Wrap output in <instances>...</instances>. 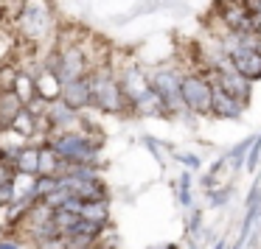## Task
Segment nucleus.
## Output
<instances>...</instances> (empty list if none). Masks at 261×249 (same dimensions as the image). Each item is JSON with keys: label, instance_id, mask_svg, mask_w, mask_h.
Wrapping results in <instances>:
<instances>
[{"label": "nucleus", "instance_id": "nucleus-1", "mask_svg": "<svg viewBox=\"0 0 261 249\" xmlns=\"http://www.w3.org/2000/svg\"><path fill=\"white\" fill-rule=\"evenodd\" d=\"M45 146L62 163H90V165L101 163V146H98V140H93L87 132H79V129L51 132Z\"/></svg>", "mask_w": 261, "mask_h": 249}, {"label": "nucleus", "instance_id": "nucleus-2", "mask_svg": "<svg viewBox=\"0 0 261 249\" xmlns=\"http://www.w3.org/2000/svg\"><path fill=\"white\" fill-rule=\"evenodd\" d=\"M90 79V96H93V107L101 109V112H124L129 107L124 90H121V81L115 79V73L107 65H96V68L87 73Z\"/></svg>", "mask_w": 261, "mask_h": 249}, {"label": "nucleus", "instance_id": "nucleus-3", "mask_svg": "<svg viewBox=\"0 0 261 249\" xmlns=\"http://www.w3.org/2000/svg\"><path fill=\"white\" fill-rule=\"evenodd\" d=\"M17 34L29 42H42L54 28V12L48 0H23V9L14 17Z\"/></svg>", "mask_w": 261, "mask_h": 249}, {"label": "nucleus", "instance_id": "nucleus-4", "mask_svg": "<svg viewBox=\"0 0 261 249\" xmlns=\"http://www.w3.org/2000/svg\"><path fill=\"white\" fill-rule=\"evenodd\" d=\"M211 96L214 84L205 73H186L180 79V98L188 112H211Z\"/></svg>", "mask_w": 261, "mask_h": 249}, {"label": "nucleus", "instance_id": "nucleus-5", "mask_svg": "<svg viewBox=\"0 0 261 249\" xmlns=\"http://www.w3.org/2000/svg\"><path fill=\"white\" fill-rule=\"evenodd\" d=\"M205 76L211 79V84H214V87H219V90H225L227 96L239 98L244 107L250 104V96H253V81L244 79L233 65H225V68H219V70H211V73H205Z\"/></svg>", "mask_w": 261, "mask_h": 249}, {"label": "nucleus", "instance_id": "nucleus-6", "mask_svg": "<svg viewBox=\"0 0 261 249\" xmlns=\"http://www.w3.org/2000/svg\"><path fill=\"white\" fill-rule=\"evenodd\" d=\"M180 79H182V76L177 73V70H158V73L149 79L152 90L163 98V104H166V109H169V112H180V109H182Z\"/></svg>", "mask_w": 261, "mask_h": 249}, {"label": "nucleus", "instance_id": "nucleus-7", "mask_svg": "<svg viewBox=\"0 0 261 249\" xmlns=\"http://www.w3.org/2000/svg\"><path fill=\"white\" fill-rule=\"evenodd\" d=\"M42 120L48 123V132H68L79 123V109H73L70 104H65L62 98H51L45 107Z\"/></svg>", "mask_w": 261, "mask_h": 249}, {"label": "nucleus", "instance_id": "nucleus-8", "mask_svg": "<svg viewBox=\"0 0 261 249\" xmlns=\"http://www.w3.org/2000/svg\"><path fill=\"white\" fill-rule=\"evenodd\" d=\"M219 20L227 31H253V14L242 0H225L219 6Z\"/></svg>", "mask_w": 261, "mask_h": 249}, {"label": "nucleus", "instance_id": "nucleus-9", "mask_svg": "<svg viewBox=\"0 0 261 249\" xmlns=\"http://www.w3.org/2000/svg\"><path fill=\"white\" fill-rule=\"evenodd\" d=\"M59 98L65 104H70L73 109H87L93 107V96H90V79L82 76V79H70V81H62V90H59Z\"/></svg>", "mask_w": 261, "mask_h": 249}, {"label": "nucleus", "instance_id": "nucleus-10", "mask_svg": "<svg viewBox=\"0 0 261 249\" xmlns=\"http://www.w3.org/2000/svg\"><path fill=\"white\" fill-rule=\"evenodd\" d=\"M230 65L244 76V79H250V81L261 79V53L255 51V48H247V45L236 48V51L230 53Z\"/></svg>", "mask_w": 261, "mask_h": 249}, {"label": "nucleus", "instance_id": "nucleus-11", "mask_svg": "<svg viewBox=\"0 0 261 249\" xmlns=\"http://www.w3.org/2000/svg\"><path fill=\"white\" fill-rule=\"evenodd\" d=\"M244 112V104L239 98L227 96L225 90L214 87V96H211V115L214 118H222V120H239Z\"/></svg>", "mask_w": 261, "mask_h": 249}, {"label": "nucleus", "instance_id": "nucleus-12", "mask_svg": "<svg viewBox=\"0 0 261 249\" xmlns=\"http://www.w3.org/2000/svg\"><path fill=\"white\" fill-rule=\"evenodd\" d=\"M121 90H124V96H126V101H135L138 96H141L143 90H149V79H146V73H143L138 65H129V68L121 73Z\"/></svg>", "mask_w": 261, "mask_h": 249}, {"label": "nucleus", "instance_id": "nucleus-13", "mask_svg": "<svg viewBox=\"0 0 261 249\" xmlns=\"http://www.w3.org/2000/svg\"><path fill=\"white\" fill-rule=\"evenodd\" d=\"M23 107H25L23 98H20L14 90H0V129H9L12 120L20 115Z\"/></svg>", "mask_w": 261, "mask_h": 249}, {"label": "nucleus", "instance_id": "nucleus-14", "mask_svg": "<svg viewBox=\"0 0 261 249\" xmlns=\"http://www.w3.org/2000/svg\"><path fill=\"white\" fill-rule=\"evenodd\" d=\"M129 107L135 109L138 115H166V112H169V109H166V104H163V98L152 90V84H149V90H143L141 96L129 104Z\"/></svg>", "mask_w": 261, "mask_h": 249}, {"label": "nucleus", "instance_id": "nucleus-15", "mask_svg": "<svg viewBox=\"0 0 261 249\" xmlns=\"http://www.w3.org/2000/svg\"><path fill=\"white\" fill-rule=\"evenodd\" d=\"M14 171L25 176H37L40 174V146H23L14 160Z\"/></svg>", "mask_w": 261, "mask_h": 249}, {"label": "nucleus", "instance_id": "nucleus-16", "mask_svg": "<svg viewBox=\"0 0 261 249\" xmlns=\"http://www.w3.org/2000/svg\"><path fill=\"white\" fill-rule=\"evenodd\" d=\"M82 215L107 227L110 224V199H87V202H82Z\"/></svg>", "mask_w": 261, "mask_h": 249}, {"label": "nucleus", "instance_id": "nucleus-17", "mask_svg": "<svg viewBox=\"0 0 261 249\" xmlns=\"http://www.w3.org/2000/svg\"><path fill=\"white\" fill-rule=\"evenodd\" d=\"M9 129H12L14 135H20L23 140H31V137L37 135V129H40V118H34V115L23 107V109H20V115L12 120V126H9Z\"/></svg>", "mask_w": 261, "mask_h": 249}, {"label": "nucleus", "instance_id": "nucleus-18", "mask_svg": "<svg viewBox=\"0 0 261 249\" xmlns=\"http://www.w3.org/2000/svg\"><path fill=\"white\" fill-rule=\"evenodd\" d=\"M34 84H37V92H40L42 98H48V101H51V98H59V90H62L59 79L51 73V70H45V68L34 76Z\"/></svg>", "mask_w": 261, "mask_h": 249}, {"label": "nucleus", "instance_id": "nucleus-19", "mask_svg": "<svg viewBox=\"0 0 261 249\" xmlns=\"http://www.w3.org/2000/svg\"><path fill=\"white\" fill-rule=\"evenodd\" d=\"M14 92H17V96L23 98V104L29 101V98H34V96H37L34 76H31V73H23V70H20L17 79H14Z\"/></svg>", "mask_w": 261, "mask_h": 249}, {"label": "nucleus", "instance_id": "nucleus-20", "mask_svg": "<svg viewBox=\"0 0 261 249\" xmlns=\"http://www.w3.org/2000/svg\"><path fill=\"white\" fill-rule=\"evenodd\" d=\"M253 140H255V135H253V137H247V140H242V143H239V146L225 157V160H230L233 168H242V165L247 163V151H250V146H253Z\"/></svg>", "mask_w": 261, "mask_h": 249}, {"label": "nucleus", "instance_id": "nucleus-21", "mask_svg": "<svg viewBox=\"0 0 261 249\" xmlns=\"http://www.w3.org/2000/svg\"><path fill=\"white\" fill-rule=\"evenodd\" d=\"M20 70L14 65H0V90H14V79H17Z\"/></svg>", "mask_w": 261, "mask_h": 249}, {"label": "nucleus", "instance_id": "nucleus-22", "mask_svg": "<svg viewBox=\"0 0 261 249\" xmlns=\"http://www.w3.org/2000/svg\"><path fill=\"white\" fill-rule=\"evenodd\" d=\"M180 204L182 207H191V174H182L180 176Z\"/></svg>", "mask_w": 261, "mask_h": 249}, {"label": "nucleus", "instance_id": "nucleus-23", "mask_svg": "<svg viewBox=\"0 0 261 249\" xmlns=\"http://www.w3.org/2000/svg\"><path fill=\"white\" fill-rule=\"evenodd\" d=\"M208 196H211L208 202L214 204V207H222V204L230 202V188H219V191H211Z\"/></svg>", "mask_w": 261, "mask_h": 249}, {"label": "nucleus", "instance_id": "nucleus-24", "mask_svg": "<svg viewBox=\"0 0 261 249\" xmlns=\"http://www.w3.org/2000/svg\"><path fill=\"white\" fill-rule=\"evenodd\" d=\"M0 249H25V243L20 238H9V235H0Z\"/></svg>", "mask_w": 261, "mask_h": 249}, {"label": "nucleus", "instance_id": "nucleus-25", "mask_svg": "<svg viewBox=\"0 0 261 249\" xmlns=\"http://www.w3.org/2000/svg\"><path fill=\"white\" fill-rule=\"evenodd\" d=\"M188 230H191L194 235L202 230V213H199V210H194V213H191V219H188Z\"/></svg>", "mask_w": 261, "mask_h": 249}, {"label": "nucleus", "instance_id": "nucleus-26", "mask_svg": "<svg viewBox=\"0 0 261 249\" xmlns=\"http://www.w3.org/2000/svg\"><path fill=\"white\" fill-rule=\"evenodd\" d=\"M174 157L180 160L182 165H188V168H194V171L199 168V157H191V154H174Z\"/></svg>", "mask_w": 261, "mask_h": 249}, {"label": "nucleus", "instance_id": "nucleus-27", "mask_svg": "<svg viewBox=\"0 0 261 249\" xmlns=\"http://www.w3.org/2000/svg\"><path fill=\"white\" fill-rule=\"evenodd\" d=\"M227 246H230V243H227L225 238H222V241H216V246H214V249H227Z\"/></svg>", "mask_w": 261, "mask_h": 249}, {"label": "nucleus", "instance_id": "nucleus-28", "mask_svg": "<svg viewBox=\"0 0 261 249\" xmlns=\"http://www.w3.org/2000/svg\"><path fill=\"white\" fill-rule=\"evenodd\" d=\"M158 249H177L174 243H163V246H158Z\"/></svg>", "mask_w": 261, "mask_h": 249}, {"label": "nucleus", "instance_id": "nucleus-29", "mask_svg": "<svg viewBox=\"0 0 261 249\" xmlns=\"http://www.w3.org/2000/svg\"><path fill=\"white\" fill-rule=\"evenodd\" d=\"M255 51H258V53H261V40H258V42H255Z\"/></svg>", "mask_w": 261, "mask_h": 249}, {"label": "nucleus", "instance_id": "nucleus-30", "mask_svg": "<svg viewBox=\"0 0 261 249\" xmlns=\"http://www.w3.org/2000/svg\"><path fill=\"white\" fill-rule=\"evenodd\" d=\"M227 249H242V246H239V243H233V246H227Z\"/></svg>", "mask_w": 261, "mask_h": 249}, {"label": "nucleus", "instance_id": "nucleus-31", "mask_svg": "<svg viewBox=\"0 0 261 249\" xmlns=\"http://www.w3.org/2000/svg\"><path fill=\"white\" fill-rule=\"evenodd\" d=\"M191 249H197V246H194V241H191Z\"/></svg>", "mask_w": 261, "mask_h": 249}, {"label": "nucleus", "instance_id": "nucleus-32", "mask_svg": "<svg viewBox=\"0 0 261 249\" xmlns=\"http://www.w3.org/2000/svg\"><path fill=\"white\" fill-rule=\"evenodd\" d=\"M68 249H73V246H68Z\"/></svg>", "mask_w": 261, "mask_h": 249}, {"label": "nucleus", "instance_id": "nucleus-33", "mask_svg": "<svg viewBox=\"0 0 261 249\" xmlns=\"http://www.w3.org/2000/svg\"><path fill=\"white\" fill-rule=\"evenodd\" d=\"M0 132H3V129H0Z\"/></svg>", "mask_w": 261, "mask_h": 249}]
</instances>
